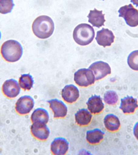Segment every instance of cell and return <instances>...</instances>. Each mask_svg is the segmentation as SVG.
Returning <instances> with one entry per match:
<instances>
[{"label":"cell","instance_id":"cell-1","mask_svg":"<svg viewBox=\"0 0 138 155\" xmlns=\"http://www.w3.org/2000/svg\"><path fill=\"white\" fill-rule=\"evenodd\" d=\"M54 29V22L48 16H40L33 22V32L39 38L45 39L48 38L53 35Z\"/></svg>","mask_w":138,"mask_h":155},{"label":"cell","instance_id":"cell-2","mask_svg":"<svg viewBox=\"0 0 138 155\" xmlns=\"http://www.w3.org/2000/svg\"><path fill=\"white\" fill-rule=\"evenodd\" d=\"M23 53V47L18 41L9 40L5 41L1 48L2 58L8 62L14 63L18 61L21 58Z\"/></svg>","mask_w":138,"mask_h":155},{"label":"cell","instance_id":"cell-3","mask_svg":"<svg viewBox=\"0 0 138 155\" xmlns=\"http://www.w3.org/2000/svg\"><path fill=\"white\" fill-rule=\"evenodd\" d=\"M95 36L93 27L87 24H81L74 29L73 37L75 42L80 46H87L91 43Z\"/></svg>","mask_w":138,"mask_h":155},{"label":"cell","instance_id":"cell-4","mask_svg":"<svg viewBox=\"0 0 138 155\" xmlns=\"http://www.w3.org/2000/svg\"><path fill=\"white\" fill-rule=\"evenodd\" d=\"M118 13L119 16L123 18L127 25L131 27L138 26V10L131 4L120 7Z\"/></svg>","mask_w":138,"mask_h":155},{"label":"cell","instance_id":"cell-5","mask_svg":"<svg viewBox=\"0 0 138 155\" xmlns=\"http://www.w3.org/2000/svg\"><path fill=\"white\" fill-rule=\"evenodd\" d=\"M74 81L80 87H87L94 84L95 76L91 70L89 68H81L74 74Z\"/></svg>","mask_w":138,"mask_h":155},{"label":"cell","instance_id":"cell-6","mask_svg":"<svg viewBox=\"0 0 138 155\" xmlns=\"http://www.w3.org/2000/svg\"><path fill=\"white\" fill-rule=\"evenodd\" d=\"M34 106V101L30 95L20 97L15 104L16 111L19 114L24 115L30 113Z\"/></svg>","mask_w":138,"mask_h":155},{"label":"cell","instance_id":"cell-7","mask_svg":"<svg viewBox=\"0 0 138 155\" xmlns=\"http://www.w3.org/2000/svg\"><path fill=\"white\" fill-rule=\"evenodd\" d=\"M88 68L93 71L96 81H99L110 74L111 67L108 64L103 61H98L93 63Z\"/></svg>","mask_w":138,"mask_h":155},{"label":"cell","instance_id":"cell-8","mask_svg":"<svg viewBox=\"0 0 138 155\" xmlns=\"http://www.w3.org/2000/svg\"><path fill=\"white\" fill-rule=\"evenodd\" d=\"M31 134L36 139L41 140H47L50 131L46 124L41 122L33 123L30 128Z\"/></svg>","mask_w":138,"mask_h":155},{"label":"cell","instance_id":"cell-9","mask_svg":"<svg viewBox=\"0 0 138 155\" xmlns=\"http://www.w3.org/2000/svg\"><path fill=\"white\" fill-rule=\"evenodd\" d=\"M2 91L3 94L7 97L14 98L19 95L21 89L18 81L14 79H10L4 82Z\"/></svg>","mask_w":138,"mask_h":155},{"label":"cell","instance_id":"cell-10","mask_svg":"<svg viewBox=\"0 0 138 155\" xmlns=\"http://www.w3.org/2000/svg\"><path fill=\"white\" fill-rule=\"evenodd\" d=\"M49 107L54 114V118H64L67 113V107L63 101L57 99L47 101Z\"/></svg>","mask_w":138,"mask_h":155},{"label":"cell","instance_id":"cell-11","mask_svg":"<svg viewBox=\"0 0 138 155\" xmlns=\"http://www.w3.org/2000/svg\"><path fill=\"white\" fill-rule=\"evenodd\" d=\"M115 38L114 35L111 30L102 28L97 32L95 40L98 45L105 48L111 46L114 41Z\"/></svg>","mask_w":138,"mask_h":155},{"label":"cell","instance_id":"cell-12","mask_svg":"<svg viewBox=\"0 0 138 155\" xmlns=\"http://www.w3.org/2000/svg\"><path fill=\"white\" fill-rule=\"evenodd\" d=\"M69 143L66 139L62 137L55 138L51 145V151L53 154L64 155L69 150Z\"/></svg>","mask_w":138,"mask_h":155},{"label":"cell","instance_id":"cell-13","mask_svg":"<svg viewBox=\"0 0 138 155\" xmlns=\"http://www.w3.org/2000/svg\"><path fill=\"white\" fill-rule=\"evenodd\" d=\"M61 97L66 102L73 104L77 101L79 98V90L73 84L67 85L62 90Z\"/></svg>","mask_w":138,"mask_h":155},{"label":"cell","instance_id":"cell-14","mask_svg":"<svg viewBox=\"0 0 138 155\" xmlns=\"http://www.w3.org/2000/svg\"><path fill=\"white\" fill-rule=\"evenodd\" d=\"M119 108L123 114L134 113L138 108V101L136 98L127 96L121 99Z\"/></svg>","mask_w":138,"mask_h":155},{"label":"cell","instance_id":"cell-15","mask_svg":"<svg viewBox=\"0 0 138 155\" xmlns=\"http://www.w3.org/2000/svg\"><path fill=\"white\" fill-rule=\"evenodd\" d=\"M87 108L92 114H97L104 110L105 105L100 95L92 96L86 103Z\"/></svg>","mask_w":138,"mask_h":155},{"label":"cell","instance_id":"cell-16","mask_svg":"<svg viewBox=\"0 0 138 155\" xmlns=\"http://www.w3.org/2000/svg\"><path fill=\"white\" fill-rule=\"evenodd\" d=\"M87 17L88 18V22L92 24L93 26L99 28L104 26V23L106 21L105 14H103V11L98 10L95 8L93 10L90 11Z\"/></svg>","mask_w":138,"mask_h":155},{"label":"cell","instance_id":"cell-17","mask_svg":"<svg viewBox=\"0 0 138 155\" xmlns=\"http://www.w3.org/2000/svg\"><path fill=\"white\" fill-rule=\"evenodd\" d=\"M104 124L107 130L111 132L117 131L121 126L119 119L116 115L109 114L105 116L104 120Z\"/></svg>","mask_w":138,"mask_h":155},{"label":"cell","instance_id":"cell-18","mask_svg":"<svg viewBox=\"0 0 138 155\" xmlns=\"http://www.w3.org/2000/svg\"><path fill=\"white\" fill-rule=\"evenodd\" d=\"M92 118L91 113L85 108L79 109L75 114L76 124L80 126H86L89 124Z\"/></svg>","mask_w":138,"mask_h":155},{"label":"cell","instance_id":"cell-19","mask_svg":"<svg viewBox=\"0 0 138 155\" xmlns=\"http://www.w3.org/2000/svg\"><path fill=\"white\" fill-rule=\"evenodd\" d=\"M104 132L99 128H95L87 131L86 139L89 143L94 145L99 144L104 139Z\"/></svg>","mask_w":138,"mask_h":155},{"label":"cell","instance_id":"cell-20","mask_svg":"<svg viewBox=\"0 0 138 155\" xmlns=\"http://www.w3.org/2000/svg\"><path fill=\"white\" fill-rule=\"evenodd\" d=\"M49 120V115L48 111L43 108L39 107L35 109L31 116V120L32 123L41 122L47 124Z\"/></svg>","mask_w":138,"mask_h":155},{"label":"cell","instance_id":"cell-21","mask_svg":"<svg viewBox=\"0 0 138 155\" xmlns=\"http://www.w3.org/2000/svg\"><path fill=\"white\" fill-rule=\"evenodd\" d=\"M20 88L24 91H30L33 87L34 81L30 74L21 75L19 80Z\"/></svg>","mask_w":138,"mask_h":155},{"label":"cell","instance_id":"cell-22","mask_svg":"<svg viewBox=\"0 0 138 155\" xmlns=\"http://www.w3.org/2000/svg\"><path fill=\"white\" fill-rule=\"evenodd\" d=\"M15 5L13 0H0V13H10Z\"/></svg>","mask_w":138,"mask_h":155},{"label":"cell","instance_id":"cell-23","mask_svg":"<svg viewBox=\"0 0 138 155\" xmlns=\"http://www.w3.org/2000/svg\"><path fill=\"white\" fill-rule=\"evenodd\" d=\"M127 62L131 69L138 71V50L133 51L129 54Z\"/></svg>","mask_w":138,"mask_h":155},{"label":"cell","instance_id":"cell-24","mask_svg":"<svg viewBox=\"0 0 138 155\" xmlns=\"http://www.w3.org/2000/svg\"><path fill=\"white\" fill-rule=\"evenodd\" d=\"M104 101L110 105H114L118 100V96L117 93L113 91H108L104 94Z\"/></svg>","mask_w":138,"mask_h":155},{"label":"cell","instance_id":"cell-25","mask_svg":"<svg viewBox=\"0 0 138 155\" xmlns=\"http://www.w3.org/2000/svg\"><path fill=\"white\" fill-rule=\"evenodd\" d=\"M133 133L134 137L138 140V122L136 123L133 128Z\"/></svg>","mask_w":138,"mask_h":155},{"label":"cell","instance_id":"cell-26","mask_svg":"<svg viewBox=\"0 0 138 155\" xmlns=\"http://www.w3.org/2000/svg\"><path fill=\"white\" fill-rule=\"evenodd\" d=\"M130 2L135 5L136 7H138V0H131Z\"/></svg>","mask_w":138,"mask_h":155},{"label":"cell","instance_id":"cell-27","mask_svg":"<svg viewBox=\"0 0 138 155\" xmlns=\"http://www.w3.org/2000/svg\"><path fill=\"white\" fill-rule=\"evenodd\" d=\"M1 36H2V35H1V31H0V40H1Z\"/></svg>","mask_w":138,"mask_h":155},{"label":"cell","instance_id":"cell-28","mask_svg":"<svg viewBox=\"0 0 138 155\" xmlns=\"http://www.w3.org/2000/svg\"><path fill=\"white\" fill-rule=\"evenodd\" d=\"M103 1H104V0H103Z\"/></svg>","mask_w":138,"mask_h":155}]
</instances>
